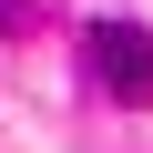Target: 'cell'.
I'll use <instances>...</instances> for the list:
<instances>
[{"mask_svg": "<svg viewBox=\"0 0 153 153\" xmlns=\"http://www.w3.org/2000/svg\"><path fill=\"white\" fill-rule=\"evenodd\" d=\"M82 71H92L123 112H153V31L143 21H92L82 31Z\"/></svg>", "mask_w": 153, "mask_h": 153, "instance_id": "cell-1", "label": "cell"}, {"mask_svg": "<svg viewBox=\"0 0 153 153\" xmlns=\"http://www.w3.org/2000/svg\"><path fill=\"white\" fill-rule=\"evenodd\" d=\"M21 21H31V0H0V31H21Z\"/></svg>", "mask_w": 153, "mask_h": 153, "instance_id": "cell-2", "label": "cell"}]
</instances>
